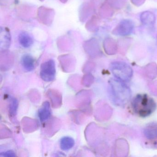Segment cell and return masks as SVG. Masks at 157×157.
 I'll list each match as a JSON object with an SVG mask.
<instances>
[{"instance_id":"6da1fadb","label":"cell","mask_w":157,"mask_h":157,"mask_svg":"<svg viewBox=\"0 0 157 157\" xmlns=\"http://www.w3.org/2000/svg\"><path fill=\"white\" fill-rule=\"evenodd\" d=\"M109 92L112 102L117 106L125 105L131 97V90L124 82L114 78L110 80Z\"/></svg>"},{"instance_id":"7a4b0ae2","label":"cell","mask_w":157,"mask_h":157,"mask_svg":"<svg viewBox=\"0 0 157 157\" xmlns=\"http://www.w3.org/2000/svg\"><path fill=\"white\" fill-rule=\"evenodd\" d=\"M132 110L136 114L141 117L149 116L157 107L154 100L147 94H138L131 102Z\"/></svg>"},{"instance_id":"3957f363","label":"cell","mask_w":157,"mask_h":157,"mask_svg":"<svg viewBox=\"0 0 157 157\" xmlns=\"http://www.w3.org/2000/svg\"><path fill=\"white\" fill-rule=\"evenodd\" d=\"M110 70L115 78L124 82L129 81L133 76L132 68L123 61L113 62L110 66Z\"/></svg>"},{"instance_id":"277c9868","label":"cell","mask_w":157,"mask_h":157,"mask_svg":"<svg viewBox=\"0 0 157 157\" xmlns=\"http://www.w3.org/2000/svg\"><path fill=\"white\" fill-rule=\"evenodd\" d=\"M56 74V64L54 60L49 59L42 64L40 68V76L44 81L50 82L54 80Z\"/></svg>"},{"instance_id":"5b68a950","label":"cell","mask_w":157,"mask_h":157,"mask_svg":"<svg viewBox=\"0 0 157 157\" xmlns=\"http://www.w3.org/2000/svg\"><path fill=\"white\" fill-rule=\"evenodd\" d=\"M134 24L129 20H124L119 24L114 31V34L119 36H127L133 32Z\"/></svg>"},{"instance_id":"8992f818","label":"cell","mask_w":157,"mask_h":157,"mask_svg":"<svg viewBox=\"0 0 157 157\" xmlns=\"http://www.w3.org/2000/svg\"><path fill=\"white\" fill-rule=\"evenodd\" d=\"M145 137L150 140L157 139V122H152L146 125L143 129Z\"/></svg>"},{"instance_id":"52a82bcc","label":"cell","mask_w":157,"mask_h":157,"mask_svg":"<svg viewBox=\"0 0 157 157\" xmlns=\"http://www.w3.org/2000/svg\"><path fill=\"white\" fill-rule=\"evenodd\" d=\"M38 114L39 119L42 122H45L49 119L51 115V109L50 104L48 102L43 103L38 110Z\"/></svg>"},{"instance_id":"ba28073f","label":"cell","mask_w":157,"mask_h":157,"mask_svg":"<svg viewBox=\"0 0 157 157\" xmlns=\"http://www.w3.org/2000/svg\"><path fill=\"white\" fill-rule=\"evenodd\" d=\"M21 64L27 71H31L35 68V60L31 55L25 54L21 58Z\"/></svg>"},{"instance_id":"9c48e42d","label":"cell","mask_w":157,"mask_h":157,"mask_svg":"<svg viewBox=\"0 0 157 157\" xmlns=\"http://www.w3.org/2000/svg\"><path fill=\"white\" fill-rule=\"evenodd\" d=\"M19 41L21 45L25 48L30 47L33 44V37L26 32H22L20 33Z\"/></svg>"},{"instance_id":"30bf717a","label":"cell","mask_w":157,"mask_h":157,"mask_svg":"<svg viewBox=\"0 0 157 157\" xmlns=\"http://www.w3.org/2000/svg\"><path fill=\"white\" fill-rule=\"evenodd\" d=\"M75 144L74 139L71 137L65 136L60 141V147L61 149L67 151L73 147Z\"/></svg>"},{"instance_id":"8fae6325","label":"cell","mask_w":157,"mask_h":157,"mask_svg":"<svg viewBox=\"0 0 157 157\" xmlns=\"http://www.w3.org/2000/svg\"><path fill=\"white\" fill-rule=\"evenodd\" d=\"M140 19L142 23L145 25H151L155 22V16L150 12H144L141 13Z\"/></svg>"},{"instance_id":"7c38bea8","label":"cell","mask_w":157,"mask_h":157,"mask_svg":"<svg viewBox=\"0 0 157 157\" xmlns=\"http://www.w3.org/2000/svg\"><path fill=\"white\" fill-rule=\"evenodd\" d=\"M1 156L3 157H15V152H13V151L9 150L8 151H4L1 153Z\"/></svg>"},{"instance_id":"4fadbf2b","label":"cell","mask_w":157,"mask_h":157,"mask_svg":"<svg viewBox=\"0 0 157 157\" xmlns=\"http://www.w3.org/2000/svg\"><path fill=\"white\" fill-rule=\"evenodd\" d=\"M12 103L11 105V108L10 110L11 111V113H15V111L16 110V108L17 106V101L15 100V99H13L12 101Z\"/></svg>"}]
</instances>
